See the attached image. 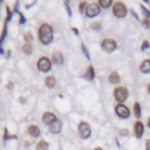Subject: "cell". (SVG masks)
Wrapping results in <instances>:
<instances>
[{"instance_id": "6da1fadb", "label": "cell", "mask_w": 150, "mask_h": 150, "mask_svg": "<svg viewBox=\"0 0 150 150\" xmlns=\"http://www.w3.org/2000/svg\"><path fill=\"white\" fill-rule=\"evenodd\" d=\"M39 38H40V41L43 45L50 43V41L53 40V29L48 23H43V25L40 26V28H39Z\"/></svg>"}, {"instance_id": "7a4b0ae2", "label": "cell", "mask_w": 150, "mask_h": 150, "mask_svg": "<svg viewBox=\"0 0 150 150\" xmlns=\"http://www.w3.org/2000/svg\"><path fill=\"white\" fill-rule=\"evenodd\" d=\"M114 96L117 102H124L128 97V90L124 87H117L114 90Z\"/></svg>"}, {"instance_id": "3957f363", "label": "cell", "mask_w": 150, "mask_h": 150, "mask_svg": "<svg viewBox=\"0 0 150 150\" xmlns=\"http://www.w3.org/2000/svg\"><path fill=\"white\" fill-rule=\"evenodd\" d=\"M77 131H79V136L81 138H88L90 136V134H91V129H90L89 124L86 123V122H81L79 124Z\"/></svg>"}, {"instance_id": "277c9868", "label": "cell", "mask_w": 150, "mask_h": 150, "mask_svg": "<svg viewBox=\"0 0 150 150\" xmlns=\"http://www.w3.org/2000/svg\"><path fill=\"white\" fill-rule=\"evenodd\" d=\"M112 13L117 18H123L127 15V7L122 2H116L112 6Z\"/></svg>"}, {"instance_id": "5b68a950", "label": "cell", "mask_w": 150, "mask_h": 150, "mask_svg": "<svg viewBox=\"0 0 150 150\" xmlns=\"http://www.w3.org/2000/svg\"><path fill=\"white\" fill-rule=\"evenodd\" d=\"M101 47L103 48L104 52L111 53V52H114V50L116 49V42H115V40H112V39H110V38H107V39H104V40L102 41Z\"/></svg>"}, {"instance_id": "8992f818", "label": "cell", "mask_w": 150, "mask_h": 150, "mask_svg": "<svg viewBox=\"0 0 150 150\" xmlns=\"http://www.w3.org/2000/svg\"><path fill=\"white\" fill-rule=\"evenodd\" d=\"M50 66H52V63H50V60L48 59V57H45V56H42L39 61H38V68H39V70L40 71H48L49 69H50Z\"/></svg>"}, {"instance_id": "52a82bcc", "label": "cell", "mask_w": 150, "mask_h": 150, "mask_svg": "<svg viewBox=\"0 0 150 150\" xmlns=\"http://www.w3.org/2000/svg\"><path fill=\"white\" fill-rule=\"evenodd\" d=\"M115 112L117 114V116H120L121 118H128L130 115V110L128 109L127 105L124 104H117L115 108Z\"/></svg>"}, {"instance_id": "ba28073f", "label": "cell", "mask_w": 150, "mask_h": 150, "mask_svg": "<svg viewBox=\"0 0 150 150\" xmlns=\"http://www.w3.org/2000/svg\"><path fill=\"white\" fill-rule=\"evenodd\" d=\"M98 14H100V7H98V5H96V4H90V5L87 6L86 15H87L88 18H94V16H96V15H98Z\"/></svg>"}, {"instance_id": "9c48e42d", "label": "cell", "mask_w": 150, "mask_h": 150, "mask_svg": "<svg viewBox=\"0 0 150 150\" xmlns=\"http://www.w3.org/2000/svg\"><path fill=\"white\" fill-rule=\"evenodd\" d=\"M143 131H144V125H143V123L139 122V121H137V122L135 123V125H134V132H135L136 138H141L142 135H143Z\"/></svg>"}, {"instance_id": "30bf717a", "label": "cell", "mask_w": 150, "mask_h": 150, "mask_svg": "<svg viewBox=\"0 0 150 150\" xmlns=\"http://www.w3.org/2000/svg\"><path fill=\"white\" fill-rule=\"evenodd\" d=\"M42 120H43V122L49 127L52 123H54V122L56 121V116H55L53 112H45Z\"/></svg>"}, {"instance_id": "8fae6325", "label": "cell", "mask_w": 150, "mask_h": 150, "mask_svg": "<svg viewBox=\"0 0 150 150\" xmlns=\"http://www.w3.org/2000/svg\"><path fill=\"white\" fill-rule=\"evenodd\" d=\"M61 128H62V123H61V121L56 120L54 123H52V124L49 125V131L53 132V134H59L60 130H61Z\"/></svg>"}, {"instance_id": "7c38bea8", "label": "cell", "mask_w": 150, "mask_h": 150, "mask_svg": "<svg viewBox=\"0 0 150 150\" xmlns=\"http://www.w3.org/2000/svg\"><path fill=\"white\" fill-rule=\"evenodd\" d=\"M52 61H53L55 64H57V66H61V64H62V62H63V57H62V54H61V53H59V52H55V53H53V55H52Z\"/></svg>"}, {"instance_id": "4fadbf2b", "label": "cell", "mask_w": 150, "mask_h": 150, "mask_svg": "<svg viewBox=\"0 0 150 150\" xmlns=\"http://www.w3.org/2000/svg\"><path fill=\"white\" fill-rule=\"evenodd\" d=\"M139 69H141L142 73H145V74L150 73V60H144V61L141 63Z\"/></svg>"}, {"instance_id": "5bb4252c", "label": "cell", "mask_w": 150, "mask_h": 150, "mask_svg": "<svg viewBox=\"0 0 150 150\" xmlns=\"http://www.w3.org/2000/svg\"><path fill=\"white\" fill-rule=\"evenodd\" d=\"M120 81H121L120 75H118L116 71H114V73H111V74H110V76H109V82H110V83L118 84V83H120Z\"/></svg>"}, {"instance_id": "9a60e30c", "label": "cell", "mask_w": 150, "mask_h": 150, "mask_svg": "<svg viewBox=\"0 0 150 150\" xmlns=\"http://www.w3.org/2000/svg\"><path fill=\"white\" fill-rule=\"evenodd\" d=\"M45 83H46V86H47L48 88H53V87L55 86V83H56V80H55V77H54L53 75H49V76L46 77Z\"/></svg>"}, {"instance_id": "2e32d148", "label": "cell", "mask_w": 150, "mask_h": 150, "mask_svg": "<svg viewBox=\"0 0 150 150\" xmlns=\"http://www.w3.org/2000/svg\"><path fill=\"white\" fill-rule=\"evenodd\" d=\"M28 132H29L30 136H33V137H38V136L40 135V129H39L36 125H29V128H28Z\"/></svg>"}, {"instance_id": "e0dca14e", "label": "cell", "mask_w": 150, "mask_h": 150, "mask_svg": "<svg viewBox=\"0 0 150 150\" xmlns=\"http://www.w3.org/2000/svg\"><path fill=\"white\" fill-rule=\"evenodd\" d=\"M36 150H48V143L43 139L39 141L36 144Z\"/></svg>"}, {"instance_id": "ac0fdd59", "label": "cell", "mask_w": 150, "mask_h": 150, "mask_svg": "<svg viewBox=\"0 0 150 150\" xmlns=\"http://www.w3.org/2000/svg\"><path fill=\"white\" fill-rule=\"evenodd\" d=\"M86 76H87V79H89V80H93V79H94V69H93L91 66H89V67L87 68Z\"/></svg>"}, {"instance_id": "d6986e66", "label": "cell", "mask_w": 150, "mask_h": 150, "mask_svg": "<svg viewBox=\"0 0 150 150\" xmlns=\"http://www.w3.org/2000/svg\"><path fill=\"white\" fill-rule=\"evenodd\" d=\"M134 112H135V116L136 117H141V105H139V103H135L134 104Z\"/></svg>"}, {"instance_id": "ffe728a7", "label": "cell", "mask_w": 150, "mask_h": 150, "mask_svg": "<svg viewBox=\"0 0 150 150\" xmlns=\"http://www.w3.org/2000/svg\"><path fill=\"white\" fill-rule=\"evenodd\" d=\"M22 52L25 53V54H27V55H29L30 53H32V46L27 42V43H25L23 46H22Z\"/></svg>"}, {"instance_id": "44dd1931", "label": "cell", "mask_w": 150, "mask_h": 150, "mask_svg": "<svg viewBox=\"0 0 150 150\" xmlns=\"http://www.w3.org/2000/svg\"><path fill=\"white\" fill-rule=\"evenodd\" d=\"M100 6L103 7V8H108L110 5H111V0H100Z\"/></svg>"}, {"instance_id": "7402d4cb", "label": "cell", "mask_w": 150, "mask_h": 150, "mask_svg": "<svg viewBox=\"0 0 150 150\" xmlns=\"http://www.w3.org/2000/svg\"><path fill=\"white\" fill-rule=\"evenodd\" d=\"M87 4L86 2H82L80 6H79V9H80V12H84V9H87Z\"/></svg>"}, {"instance_id": "603a6c76", "label": "cell", "mask_w": 150, "mask_h": 150, "mask_svg": "<svg viewBox=\"0 0 150 150\" xmlns=\"http://www.w3.org/2000/svg\"><path fill=\"white\" fill-rule=\"evenodd\" d=\"M141 8L143 9V13H144V15H146V19H149V16H150V13H149V11H148V9H146V8H145L143 5L141 6Z\"/></svg>"}, {"instance_id": "cb8c5ba5", "label": "cell", "mask_w": 150, "mask_h": 150, "mask_svg": "<svg viewBox=\"0 0 150 150\" xmlns=\"http://www.w3.org/2000/svg\"><path fill=\"white\" fill-rule=\"evenodd\" d=\"M91 28H93V29H95V30H97V29H100V28H101V25H100V23H97V22H93V23H91Z\"/></svg>"}, {"instance_id": "d4e9b609", "label": "cell", "mask_w": 150, "mask_h": 150, "mask_svg": "<svg viewBox=\"0 0 150 150\" xmlns=\"http://www.w3.org/2000/svg\"><path fill=\"white\" fill-rule=\"evenodd\" d=\"M25 39H26V41H30V40L33 39V35H32L30 33H26V34H25Z\"/></svg>"}, {"instance_id": "484cf974", "label": "cell", "mask_w": 150, "mask_h": 150, "mask_svg": "<svg viewBox=\"0 0 150 150\" xmlns=\"http://www.w3.org/2000/svg\"><path fill=\"white\" fill-rule=\"evenodd\" d=\"M149 48V42L148 41H144L143 43H142V50H145V49H148Z\"/></svg>"}, {"instance_id": "4316f807", "label": "cell", "mask_w": 150, "mask_h": 150, "mask_svg": "<svg viewBox=\"0 0 150 150\" xmlns=\"http://www.w3.org/2000/svg\"><path fill=\"white\" fill-rule=\"evenodd\" d=\"M82 50H83V53L86 54L87 59H90V56H89V53H88V50H87V48H86V46H84V45H82Z\"/></svg>"}, {"instance_id": "83f0119b", "label": "cell", "mask_w": 150, "mask_h": 150, "mask_svg": "<svg viewBox=\"0 0 150 150\" xmlns=\"http://www.w3.org/2000/svg\"><path fill=\"white\" fill-rule=\"evenodd\" d=\"M143 25H144L145 27H149V19H144V20H143Z\"/></svg>"}, {"instance_id": "f1b7e54d", "label": "cell", "mask_w": 150, "mask_h": 150, "mask_svg": "<svg viewBox=\"0 0 150 150\" xmlns=\"http://www.w3.org/2000/svg\"><path fill=\"white\" fill-rule=\"evenodd\" d=\"M146 150H150V139L146 141Z\"/></svg>"}, {"instance_id": "f546056e", "label": "cell", "mask_w": 150, "mask_h": 150, "mask_svg": "<svg viewBox=\"0 0 150 150\" xmlns=\"http://www.w3.org/2000/svg\"><path fill=\"white\" fill-rule=\"evenodd\" d=\"M121 134H122V135H128V130L122 129V130H121Z\"/></svg>"}, {"instance_id": "4dcf8cb0", "label": "cell", "mask_w": 150, "mask_h": 150, "mask_svg": "<svg viewBox=\"0 0 150 150\" xmlns=\"http://www.w3.org/2000/svg\"><path fill=\"white\" fill-rule=\"evenodd\" d=\"M94 150H103V149H102V148H95Z\"/></svg>"}, {"instance_id": "1f68e13d", "label": "cell", "mask_w": 150, "mask_h": 150, "mask_svg": "<svg viewBox=\"0 0 150 150\" xmlns=\"http://www.w3.org/2000/svg\"><path fill=\"white\" fill-rule=\"evenodd\" d=\"M148 93H149V94H150V84H149V86H148Z\"/></svg>"}, {"instance_id": "d6a6232c", "label": "cell", "mask_w": 150, "mask_h": 150, "mask_svg": "<svg viewBox=\"0 0 150 150\" xmlns=\"http://www.w3.org/2000/svg\"><path fill=\"white\" fill-rule=\"evenodd\" d=\"M148 125H149V128H150V118L148 120Z\"/></svg>"}, {"instance_id": "836d02e7", "label": "cell", "mask_w": 150, "mask_h": 150, "mask_svg": "<svg viewBox=\"0 0 150 150\" xmlns=\"http://www.w3.org/2000/svg\"><path fill=\"white\" fill-rule=\"evenodd\" d=\"M1 53H2V49H1V48H0V54H1Z\"/></svg>"}]
</instances>
